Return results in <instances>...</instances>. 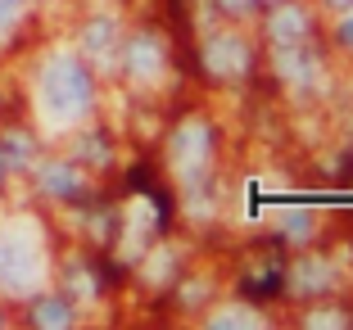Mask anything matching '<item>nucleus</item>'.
<instances>
[{"mask_svg": "<svg viewBox=\"0 0 353 330\" xmlns=\"http://www.w3.org/2000/svg\"><path fill=\"white\" fill-rule=\"evenodd\" d=\"M41 109L50 123H73L91 109V72L73 54L50 59V68L41 72Z\"/></svg>", "mask_w": 353, "mask_h": 330, "instance_id": "obj_1", "label": "nucleus"}, {"mask_svg": "<svg viewBox=\"0 0 353 330\" xmlns=\"http://www.w3.org/2000/svg\"><path fill=\"white\" fill-rule=\"evenodd\" d=\"M168 158H172V172L181 176V181H199V172L208 167V158H213V132H208L204 118H186V123L172 132V141H168Z\"/></svg>", "mask_w": 353, "mask_h": 330, "instance_id": "obj_2", "label": "nucleus"}, {"mask_svg": "<svg viewBox=\"0 0 353 330\" xmlns=\"http://www.w3.org/2000/svg\"><path fill=\"white\" fill-rule=\"evenodd\" d=\"M199 59H204L208 77H218V82H240L245 72H250V45L240 41L236 32H213L204 41V50H199Z\"/></svg>", "mask_w": 353, "mask_h": 330, "instance_id": "obj_3", "label": "nucleus"}, {"mask_svg": "<svg viewBox=\"0 0 353 330\" xmlns=\"http://www.w3.org/2000/svg\"><path fill=\"white\" fill-rule=\"evenodd\" d=\"M41 271V254H37V240L23 236V231H10L0 240V280L10 289H28Z\"/></svg>", "mask_w": 353, "mask_h": 330, "instance_id": "obj_4", "label": "nucleus"}, {"mask_svg": "<svg viewBox=\"0 0 353 330\" xmlns=\"http://www.w3.org/2000/svg\"><path fill=\"white\" fill-rule=\"evenodd\" d=\"M308 32H312L308 10H303V5H290V0L276 5L272 19H268V37H272L276 50H285V45H303V41H308Z\"/></svg>", "mask_w": 353, "mask_h": 330, "instance_id": "obj_5", "label": "nucleus"}, {"mask_svg": "<svg viewBox=\"0 0 353 330\" xmlns=\"http://www.w3.org/2000/svg\"><path fill=\"white\" fill-rule=\"evenodd\" d=\"M163 63H168V50L154 32H141V37L127 41V72H132L136 82H154L159 72H163Z\"/></svg>", "mask_w": 353, "mask_h": 330, "instance_id": "obj_6", "label": "nucleus"}, {"mask_svg": "<svg viewBox=\"0 0 353 330\" xmlns=\"http://www.w3.org/2000/svg\"><path fill=\"white\" fill-rule=\"evenodd\" d=\"M276 72L290 86H317L322 63H317V54H308V41H303V45H285V50L276 54Z\"/></svg>", "mask_w": 353, "mask_h": 330, "instance_id": "obj_7", "label": "nucleus"}, {"mask_svg": "<svg viewBox=\"0 0 353 330\" xmlns=\"http://www.w3.org/2000/svg\"><path fill=\"white\" fill-rule=\"evenodd\" d=\"M331 285H335V267L326 258H317V254H308V258H299L290 267V289L294 294H326Z\"/></svg>", "mask_w": 353, "mask_h": 330, "instance_id": "obj_8", "label": "nucleus"}, {"mask_svg": "<svg viewBox=\"0 0 353 330\" xmlns=\"http://www.w3.org/2000/svg\"><path fill=\"white\" fill-rule=\"evenodd\" d=\"M154 227H159V208L150 204V199H136L132 213H127V240H123V245L141 249L150 236H154Z\"/></svg>", "mask_w": 353, "mask_h": 330, "instance_id": "obj_9", "label": "nucleus"}, {"mask_svg": "<svg viewBox=\"0 0 353 330\" xmlns=\"http://www.w3.org/2000/svg\"><path fill=\"white\" fill-rule=\"evenodd\" d=\"M118 45V23L114 19H95L91 28H86V50L95 54V59H109Z\"/></svg>", "mask_w": 353, "mask_h": 330, "instance_id": "obj_10", "label": "nucleus"}, {"mask_svg": "<svg viewBox=\"0 0 353 330\" xmlns=\"http://www.w3.org/2000/svg\"><path fill=\"white\" fill-rule=\"evenodd\" d=\"M208 326L218 330H231V326H263V317L254 308H245V303H227V308H218L213 317H208Z\"/></svg>", "mask_w": 353, "mask_h": 330, "instance_id": "obj_11", "label": "nucleus"}, {"mask_svg": "<svg viewBox=\"0 0 353 330\" xmlns=\"http://www.w3.org/2000/svg\"><path fill=\"white\" fill-rule=\"evenodd\" d=\"M276 227L285 240H294V245H303V240L312 236V213H303V208H285V213L276 217Z\"/></svg>", "mask_w": 353, "mask_h": 330, "instance_id": "obj_12", "label": "nucleus"}, {"mask_svg": "<svg viewBox=\"0 0 353 330\" xmlns=\"http://www.w3.org/2000/svg\"><path fill=\"white\" fill-rule=\"evenodd\" d=\"M41 176H46V190H50V195H77V190H82V181H77V172L68 163H50Z\"/></svg>", "mask_w": 353, "mask_h": 330, "instance_id": "obj_13", "label": "nucleus"}, {"mask_svg": "<svg viewBox=\"0 0 353 330\" xmlns=\"http://www.w3.org/2000/svg\"><path fill=\"white\" fill-rule=\"evenodd\" d=\"M32 317H37V326H68V321H73V308L63 299H41Z\"/></svg>", "mask_w": 353, "mask_h": 330, "instance_id": "obj_14", "label": "nucleus"}, {"mask_svg": "<svg viewBox=\"0 0 353 330\" xmlns=\"http://www.w3.org/2000/svg\"><path fill=\"white\" fill-rule=\"evenodd\" d=\"M19 10H23V0H0V32L19 19Z\"/></svg>", "mask_w": 353, "mask_h": 330, "instance_id": "obj_15", "label": "nucleus"}, {"mask_svg": "<svg viewBox=\"0 0 353 330\" xmlns=\"http://www.w3.org/2000/svg\"><path fill=\"white\" fill-rule=\"evenodd\" d=\"M308 326H344V312H308Z\"/></svg>", "mask_w": 353, "mask_h": 330, "instance_id": "obj_16", "label": "nucleus"}, {"mask_svg": "<svg viewBox=\"0 0 353 330\" xmlns=\"http://www.w3.org/2000/svg\"><path fill=\"white\" fill-rule=\"evenodd\" d=\"M335 37H340V45H344V50H353V10L340 19V32H335Z\"/></svg>", "mask_w": 353, "mask_h": 330, "instance_id": "obj_17", "label": "nucleus"}, {"mask_svg": "<svg viewBox=\"0 0 353 330\" xmlns=\"http://www.w3.org/2000/svg\"><path fill=\"white\" fill-rule=\"evenodd\" d=\"M222 14H250L254 10V0H218Z\"/></svg>", "mask_w": 353, "mask_h": 330, "instance_id": "obj_18", "label": "nucleus"}, {"mask_svg": "<svg viewBox=\"0 0 353 330\" xmlns=\"http://www.w3.org/2000/svg\"><path fill=\"white\" fill-rule=\"evenodd\" d=\"M326 5H331V10H340V14H349V10H353V0H326Z\"/></svg>", "mask_w": 353, "mask_h": 330, "instance_id": "obj_19", "label": "nucleus"}, {"mask_svg": "<svg viewBox=\"0 0 353 330\" xmlns=\"http://www.w3.org/2000/svg\"><path fill=\"white\" fill-rule=\"evenodd\" d=\"M0 172H5V154H0Z\"/></svg>", "mask_w": 353, "mask_h": 330, "instance_id": "obj_20", "label": "nucleus"}]
</instances>
